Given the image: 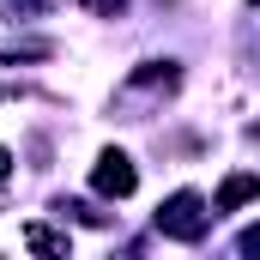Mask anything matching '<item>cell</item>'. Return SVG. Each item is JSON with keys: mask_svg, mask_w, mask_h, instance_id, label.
I'll list each match as a JSON object with an SVG mask.
<instances>
[{"mask_svg": "<svg viewBox=\"0 0 260 260\" xmlns=\"http://www.w3.org/2000/svg\"><path fill=\"white\" fill-rule=\"evenodd\" d=\"M127 0H91V12H121Z\"/></svg>", "mask_w": 260, "mask_h": 260, "instance_id": "5", "label": "cell"}, {"mask_svg": "<svg viewBox=\"0 0 260 260\" xmlns=\"http://www.w3.org/2000/svg\"><path fill=\"white\" fill-rule=\"evenodd\" d=\"M24 242H30V248H43V254H67V236L43 230V224H30V230H24Z\"/></svg>", "mask_w": 260, "mask_h": 260, "instance_id": "4", "label": "cell"}, {"mask_svg": "<svg viewBox=\"0 0 260 260\" xmlns=\"http://www.w3.org/2000/svg\"><path fill=\"white\" fill-rule=\"evenodd\" d=\"M6 176H12V151H0V182H6Z\"/></svg>", "mask_w": 260, "mask_h": 260, "instance_id": "6", "label": "cell"}, {"mask_svg": "<svg viewBox=\"0 0 260 260\" xmlns=\"http://www.w3.org/2000/svg\"><path fill=\"white\" fill-rule=\"evenodd\" d=\"M260 194V176L254 170H236L224 188H218V200H212V212H236V206H248V200Z\"/></svg>", "mask_w": 260, "mask_h": 260, "instance_id": "3", "label": "cell"}, {"mask_svg": "<svg viewBox=\"0 0 260 260\" xmlns=\"http://www.w3.org/2000/svg\"><path fill=\"white\" fill-rule=\"evenodd\" d=\"M206 224H212V212H206V200H200L194 188H182V194H170L164 206H157V230L176 236V242H200Z\"/></svg>", "mask_w": 260, "mask_h": 260, "instance_id": "1", "label": "cell"}, {"mask_svg": "<svg viewBox=\"0 0 260 260\" xmlns=\"http://www.w3.org/2000/svg\"><path fill=\"white\" fill-rule=\"evenodd\" d=\"M91 188H97L103 200H127L133 188H139V176H133V164L121 157V151H103L97 170H91Z\"/></svg>", "mask_w": 260, "mask_h": 260, "instance_id": "2", "label": "cell"}]
</instances>
